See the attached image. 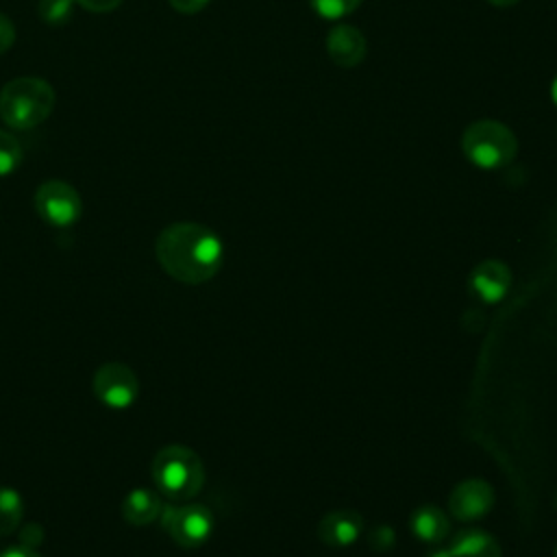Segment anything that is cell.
<instances>
[{
  "mask_svg": "<svg viewBox=\"0 0 557 557\" xmlns=\"http://www.w3.org/2000/svg\"><path fill=\"white\" fill-rule=\"evenodd\" d=\"M154 255L165 274L187 285H200L222 268L224 246L205 224L174 222L159 233Z\"/></svg>",
  "mask_w": 557,
  "mask_h": 557,
  "instance_id": "cell-1",
  "label": "cell"
},
{
  "mask_svg": "<svg viewBox=\"0 0 557 557\" xmlns=\"http://www.w3.org/2000/svg\"><path fill=\"white\" fill-rule=\"evenodd\" d=\"M150 474L157 492L174 503L191 500L205 485L202 459L183 444L163 446L152 459Z\"/></svg>",
  "mask_w": 557,
  "mask_h": 557,
  "instance_id": "cell-2",
  "label": "cell"
},
{
  "mask_svg": "<svg viewBox=\"0 0 557 557\" xmlns=\"http://www.w3.org/2000/svg\"><path fill=\"white\" fill-rule=\"evenodd\" d=\"M52 109L54 89L41 78H13L0 91V117L11 128H35L52 113Z\"/></svg>",
  "mask_w": 557,
  "mask_h": 557,
  "instance_id": "cell-3",
  "label": "cell"
},
{
  "mask_svg": "<svg viewBox=\"0 0 557 557\" xmlns=\"http://www.w3.org/2000/svg\"><path fill=\"white\" fill-rule=\"evenodd\" d=\"M461 152L476 168L498 170L516 159L518 139L513 131L498 120H476L461 133Z\"/></svg>",
  "mask_w": 557,
  "mask_h": 557,
  "instance_id": "cell-4",
  "label": "cell"
},
{
  "mask_svg": "<svg viewBox=\"0 0 557 557\" xmlns=\"http://www.w3.org/2000/svg\"><path fill=\"white\" fill-rule=\"evenodd\" d=\"M159 518L165 533L183 548L202 546L213 531L211 509L198 503L185 500L183 505H168Z\"/></svg>",
  "mask_w": 557,
  "mask_h": 557,
  "instance_id": "cell-5",
  "label": "cell"
},
{
  "mask_svg": "<svg viewBox=\"0 0 557 557\" xmlns=\"http://www.w3.org/2000/svg\"><path fill=\"white\" fill-rule=\"evenodd\" d=\"M35 211L46 224L67 228L81 218L83 202L78 191L70 183L46 181L35 191Z\"/></svg>",
  "mask_w": 557,
  "mask_h": 557,
  "instance_id": "cell-6",
  "label": "cell"
},
{
  "mask_svg": "<svg viewBox=\"0 0 557 557\" xmlns=\"http://www.w3.org/2000/svg\"><path fill=\"white\" fill-rule=\"evenodd\" d=\"M94 394L109 409L124 411L139 398V379L126 363L109 361L94 374Z\"/></svg>",
  "mask_w": 557,
  "mask_h": 557,
  "instance_id": "cell-7",
  "label": "cell"
},
{
  "mask_svg": "<svg viewBox=\"0 0 557 557\" xmlns=\"http://www.w3.org/2000/svg\"><path fill=\"white\" fill-rule=\"evenodd\" d=\"M494 505V490L483 479H466L461 481L448 498V511L463 522L479 520L487 516Z\"/></svg>",
  "mask_w": 557,
  "mask_h": 557,
  "instance_id": "cell-8",
  "label": "cell"
},
{
  "mask_svg": "<svg viewBox=\"0 0 557 557\" xmlns=\"http://www.w3.org/2000/svg\"><path fill=\"white\" fill-rule=\"evenodd\" d=\"M326 52L335 65L350 70L366 59L368 44L357 26L339 24L326 35Z\"/></svg>",
  "mask_w": 557,
  "mask_h": 557,
  "instance_id": "cell-9",
  "label": "cell"
},
{
  "mask_svg": "<svg viewBox=\"0 0 557 557\" xmlns=\"http://www.w3.org/2000/svg\"><path fill=\"white\" fill-rule=\"evenodd\" d=\"M511 285V272L503 261H481L470 274V289L483 302H498Z\"/></svg>",
  "mask_w": 557,
  "mask_h": 557,
  "instance_id": "cell-10",
  "label": "cell"
},
{
  "mask_svg": "<svg viewBox=\"0 0 557 557\" xmlns=\"http://www.w3.org/2000/svg\"><path fill=\"white\" fill-rule=\"evenodd\" d=\"M363 531V518L357 511H329L318 522V537L331 548L350 546Z\"/></svg>",
  "mask_w": 557,
  "mask_h": 557,
  "instance_id": "cell-11",
  "label": "cell"
},
{
  "mask_svg": "<svg viewBox=\"0 0 557 557\" xmlns=\"http://www.w3.org/2000/svg\"><path fill=\"white\" fill-rule=\"evenodd\" d=\"M161 494L154 492V490H146V487H137V490H131L124 500H122V518L128 522V524H135V527H146L150 522H154L161 511H163V505H161Z\"/></svg>",
  "mask_w": 557,
  "mask_h": 557,
  "instance_id": "cell-12",
  "label": "cell"
},
{
  "mask_svg": "<svg viewBox=\"0 0 557 557\" xmlns=\"http://www.w3.org/2000/svg\"><path fill=\"white\" fill-rule=\"evenodd\" d=\"M448 553H450V557H500L496 537L481 529L459 531L453 537Z\"/></svg>",
  "mask_w": 557,
  "mask_h": 557,
  "instance_id": "cell-13",
  "label": "cell"
},
{
  "mask_svg": "<svg viewBox=\"0 0 557 557\" xmlns=\"http://www.w3.org/2000/svg\"><path fill=\"white\" fill-rule=\"evenodd\" d=\"M409 524H411V531L416 533V537H420L422 542H429V544L442 542L450 531V522H448L446 513L435 505H424V507L416 509L411 513Z\"/></svg>",
  "mask_w": 557,
  "mask_h": 557,
  "instance_id": "cell-14",
  "label": "cell"
},
{
  "mask_svg": "<svg viewBox=\"0 0 557 557\" xmlns=\"http://www.w3.org/2000/svg\"><path fill=\"white\" fill-rule=\"evenodd\" d=\"M24 513V503L17 490L13 487H0V535L13 533Z\"/></svg>",
  "mask_w": 557,
  "mask_h": 557,
  "instance_id": "cell-15",
  "label": "cell"
},
{
  "mask_svg": "<svg viewBox=\"0 0 557 557\" xmlns=\"http://www.w3.org/2000/svg\"><path fill=\"white\" fill-rule=\"evenodd\" d=\"M20 163H22L20 141L11 133L0 131V176H9L20 168Z\"/></svg>",
  "mask_w": 557,
  "mask_h": 557,
  "instance_id": "cell-16",
  "label": "cell"
},
{
  "mask_svg": "<svg viewBox=\"0 0 557 557\" xmlns=\"http://www.w3.org/2000/svg\"><path fill=\"white\" fill-rule=\"evenodd\" d=\"M72 7H74V0H39L37 13L46 24L57 26L72 17Z\"/></svg>",
  "mask_w": 557,
  "mask_h": 557,
  "instance_id": "cell-17",
  "label": "cell"
},
{
  "mask_svg": "<svg viewBox=\"0 0 557 557\" xmlns=\"http://www.w3.org/2000/svg\"><path fill=\"white\" fill-rule=\"evenodd\" d=\"M313 11L326 20H339L352 13L363 0H309Z\"/></svg>",
  "mask_w": 557,
  "mask_h": 557,
  "instance_id": "cell-18",
  "label": "cell"
},
{
  "mask_svg": "<svg viewBox=\"0 0 557 557\" xmlns=\"http://www.w3.org/2000/svg\"><path fill=\"white\" fill-rule=\"evenodd\" d=\"M394 540H396V535H394V529H389V527H379L370 533V546L376 550L392 548Z\"/></svg>",
  "mask_w": 557,
  "mask_h": 557,
  "instance_id": "cell-19",
  "label": "cell"
},
{
  "mask_svg": "<svg viewBox=\"0 0 557 557\" xmlns=\"http://www.w3.org/2000/svg\"><path fill=\"white\" fill-rule=\"evenodd\" d=\"M15 41V26L13 22L0 13V54L7 52Z\"/></svg>",
  "mask_w": 557,
  "mask_h": 557,
  "instance_id": "cell-20",
  "label": "cell"
},
{
  "mask_svg": "<svg viewBox=\"0 0 557 557\" xmlns=\"http://www.w3.org/2000/svg\"><path fill=\"white\" fill-rule=\"evenodd\" d=\"M76 4H81L87 11L94 13H104V11H113L122 0H74Z\"/></svg>",
  "mask_w": 557,
  "mask_h": 557,
  "instance_id": "cell-21",
  "label": "cell"
},
{
  "mask_svg": "<svg viewBox=\"0 0 557 557\" xmlns=\"http://www.w3.org/2000/svg\"><path fill=\"white\" fill-rule=\"evenodd\" d=\"M172 9H176L178 13H198L200 9H205L211 0H168Z\"/></svg>",
  "mask_w": 557,
  "mask_h": 557,
  "instance_id": "cell-22",
  "label": "cell"
},
{
  "mask_svg": "<svg viewBox=\"0 0 557 557\" xmlns=\"http://www.w3.org/2000/svg\"><path fill=\"white\" fill-rule=\"evenodd\" d=\"M0 557H41L35 546H26V544H20V546H11L7 548Z\"/></svg>",
  "mask_w": 557,
  "mask_h": 557,
  "instance_id": "cell-23",
  "label": "cell"
},
{
  "mask_svg": "<svg viewBox=\"0 0 557 557\" xmlns=\"http://www.w3.org/2000/svg\"><path fill=\"white\" fill-rule=\"evenodd\" d=\"M492 7H500V9H505V7H513V4H518L520 0H487Z\"/></svg>",
  "mask_w": 557,
  "mask_h": 557,
  "instance_id": "cell-24",
  "label": "cell"
},
{
  "mask_svg": "<svg viewBox=\"0 0 557 557\" xmlns=\"http://www.w3.org/2000/svg\"><path fill=\"white\" fill-rule=\"evenodd\" d=\"M429 557H450V553H448V548H446V550H444V548H437V550L429 553Z\"/></svg>",
  "mask_w": 557,
  "mask_h": 557,
  "instance_id": "cell-25",
  "label": "cell"
},
{
  "mask_svg": "<svg viewBox=\"0 0 557 557\" xmlns=\"http://www.w3.org/2000/svg\"><path fill=\"white\" fill-rule=\"evenodd\" d=\"M550 94H553V100H555V104H557V74H555V78H553V85H550Z\"/></svg>",
  "mask_w": 557,
  "mask_h": 557,
  "instance_id": "cell-26",
  "label": "cell"
},
{
  "mask_svg": "<svg viewBox=\"0 0 557 557\" xmlns=\"http://www.w3.org/2000/svg\"><path fill=\"white\" fill-rule=\"evenodd\" d=\"M555 503H557V500H555Z\"/></svg>",
  "mask_w": 557,
  "mask_h": 557,
  "instance_id": "cell-27",
  "label": "cell"
},
{
  "mask_svg": "<svg viewBox=\"0 0 557 557\" xmlns=\"http://www.w3.org/2000/svg\"><path fill=\"white\" fill-rule=\"evenodd\" d=\"M555 555H557V553H555Z\"/></svg>",
  "mask_w": 557,
  "mask_h": 557,
  "instance_id": "cell-28",
  "label": "cell"
}]
</instances>
